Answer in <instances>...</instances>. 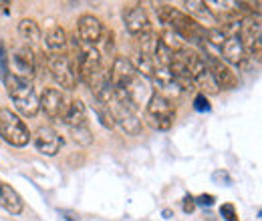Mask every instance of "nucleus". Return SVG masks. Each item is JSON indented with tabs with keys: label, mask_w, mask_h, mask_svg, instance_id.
Masks as SVG:
<instances>
[{
	"label": "nucleus",
	"mask_w": 262,
	"mask_h": 221,
	"mask_svg": "<svg viewBox=\"0 0 262 221\" xmlns=\"http://www.w3.org/2000/svg\"><path fill=\"white\" fill-rule=\"evenodd\" d=\"M156 12H158L160 22L167 24L169 31L173 34H180L184 40H188V42H202L204 40L206 29L202 24H198L190 14L178 10L169 4H156Z\"/></svg>",
	"instance_id": "nucleus-1"
},
{
	"label": "nucleus",
	"mask_w": 262,
	"mask_h": 221,
	"mask_svg": "<svg viewBox=\"0 0 262 221\" xmlns=\"http://www.w3.org/2000/svg\"><path fill=\"white\" fill-rule=\"evenodd\" d=\"M4 83H6V89H8V96L12 99L14 107L25 115V117H34L40 109L38 105V96L34 93L31 81H25L16 75H6L4 77Z\"/></svg>",
	"instance_id": "nucleus-2"
},
{
	"label": "nucleus",
	"mask_w": 262,
	"mask_h": 221,
	"mask_svg": "<svg viewBox=\"0 0 262 221\" xmlns=\"http://www.w3.org/2000/svg\"><path fill=\"white\" fill-rule=\"evenodd\" d=\"M176 119V107L167 96L154 93L145 103V121L158 131H169Z\"/></svg>",
	"instance_id": "nucleus-3"
},
{
	"label": "nucleus",
	"mask_w": 262,
	"mask_h": 221,
	"mask_svg": "<svg viewBox=\"0 0 262 221\" xmlns=\"http://www.w3.org/2000/svg\"><path fill=\"white\" fill-rule=\"evenodd\" d=\"M0 137L12 147H25L31 141L29 127L10 109H0Z\"/></svg>",
	"instance_id": "nucleus-4"
},
{
	"label": "nucleus",
	"mask_w": 262,
	"mask_h": 221,
	"mask_svg": "<svg viewBox=\"0 0 262 221\" xmlns=\"http://www.w3.org/2000/svg\"><path fill=\"white\" fill-rule=\"evenodd\" d=\"M77 46V61L73 63V68H75V75L79 81L83 83H91V79L101 72V55L95 46H89V44H75Z\"/></svg>",
	"instance_id": "nucleus-5"
},
{
	"label": "nucleus",
	"mask_w": 262,
	"mask_h": 221,
	"mask_svg": "<svg viewBox=\"0 0 262 221\" xmlns=\"http://www.w3.org/2000/svg\"><path fill=\"white\" fill-rule=\"evenodd\" d=\"M109 81H111L113 89L121 91V93H129L131 89L141 85V77L135 70V64L125 57H115L111 72H109Z\"/></svg>",
	"instance_id": "nucleus-6"
},
{
	"label": "nucleus",
	"mask_w": 262,
	"mask_h": 221,
	"mask_svg": "<svg viewBox=\"0 0 262 221\" xmlns=\"http://www.w3.org/2000/svg\"><path fill=\"white\" fill-rule=\"evenodd\" d=\"M49 70L53 75V79L57 81V85H61V89L67 91H73L77 87V75H75V68H73V61L67 57L65 53H51L49 59Z\"/></svg>",
	"instance_id": "nucleus-7"
},
{
	"label": "nucleus",
	"mask_w": 262,
	"mask_h": 221,
	"mask_svg": "<svg viewBox=\"0 0 262 221\" xmlns=\"http://www.w3.org/2000/svg\"><path fill=\"white\" fill-rule=\"evenodd\" d=\"M236 36H238L240 44L244 46L246 55H252L260 61V20L254 16L240 18Z\"/></svg>",
	"instance_id": "nucleus-8"
},
{
	"label": "nucleus",
	"mask_w": 262,
	"mask_h": 221,
	"mask_svg": "<svg viewBox=\"0 0 262 221\" xmlns=\"http://www.w3.org/2000/svg\"><path fill=\"white\" fill-rule=\"evenodd\" d=\"M204 61L208 64V70H210L212 79L216 81L218 89H228V91L230 89H236L238 79H236V75L232 72V68H230L222 59H218V57H214V55H208Z\"/></svg>",
	"instance_id": "nucleus-9"
},
{
	"label": "nucleus",
	"mask_w": 262,
	"mask_h": 221,
	"mask_svg": "<svg viewBox=\"0 0 262 221\" xmlns=\"http://www.w3.org/2000/svg\"><path fill=\"white\" fill-rule=\"evenodd\" d=\"M34 147L38 149V153H42L47 157H55L61 151V147H63V139H61V135L55 129L40 127L34 133Z\"/></svg>",
	"instance_id": "nucleus-10"
},
{
	"label": "nucleus",
	"mask_w": 262,
	"mask_h": 221,
	"mask_svg": "<svg viewBox=\"0 0 262 221\" xmlns=\"http://www.w3.org/2000/svg\"><path fill=\"white\" fill-rule=\"evenodd\" d=\"M77 34H79V42L95 46L103 36V24L93 14H83L77 22Z\"/></svg>",
	"instance_id": "nucleus-11"
},
{
	"label": "nucleus",
	"mask_w": 262,
	"mask_h": 221,
	"mask_svg": "<svg viewBox=\"0 0 262 221\" xmlns=\"http://www.w3.org/2000/svg\"><path fill=\"white\" fill-rule=\"evenodd\" d=\"M38 105L47 113L49 119H63V115H65V95L59 89H45Z\"/></svg>",
	"instance_id": "nucleus-12"
},
{
	"label": "nucleus",
	"mask_w": 262,
	"mask_h": 221,
	"mask_svg": "<svg viewBox=\"0 0 262 221\" xmlns=\"http://www.w3.org/2000/svg\"><path fill=\"white\" fill-rule=\"evenodd\" d=\"M12 61H14V66H16V70H18L16 77H20V79H25V81L33 79L34 72H36V57H34V53L29 46L16 48Z\"/></svg>",
	"instance_id": "nucleus-13"
},
{
	"label": "nucleus",
	"mask_w": 262,
	"mask_h": 221,
	"mask_svg": "<svg viewBox=\"0 0 262 221\" xmlns=\"http://www.w3.org/2000/svg\"><path fill=\"white\" fill-rule=\"evenodd\" d=\"M123 18H125L127 31H129L133 36H139V34H143V32L151 31V29H149V18H147V12H145L143 6H129V8L125 10Z\"/></svg>",
	"instance_id": "nucleus-14"
},
{
	"label": "nucleus",
	"mask_w": 262,
	"mask_h": 221,
	"mask_svg": "<svg viewBox=\"0 0 262 221\" xmlns=\"http://www.w3.org/2000/svg\"><path fill=\"white\" fill-rule=\"evenodd\" d=\"M151 81H154V85L162 91L160 95H182L184 91L180 89V85H178V81H176V77L171 75V70H169V66H158L156 70H154V75H151Z\"/></svg>",
	"instance_id": "nucleus-15"
},
{
	"label": "nucleus",
	"mask_w": 262,
	"mask_h": 221,
	"mask_svg": "<svg viewBox=\"0 0 262 221\" xmlns=\"http://www.w3.org/2000/svg\"><path fill=\"white\" fill-rule=\"evenodd\" d=\"M218 57H222V61H226L230 64L242 66L248 55H246L244 46L240 44L238 36L236 34H228L226 40H224V44H222V48H220V53H218Z\"/></svg>",
	"instance_id": "nucleus-16"
},
{
	"label": "nucleus",
	"mask_w": 262,
	"mask_h": 221,
	"mask_svg": "<svg viewBox=\"0 0 262 221\" xmlns=\"http://www.w3.org/2000/svg\"><path fill=\"white\" fill-rule=\"evenodd\" d=\"M0 207L4 211H8L10 215H20L25 209V203L20 199V195L6 183H0Z\"/></svg>",
	"instance_id": "nucleus-17"
},
{
	"label": "nucleus",
	"mask_w": 262,
	"mask_h": 221,
	"mask_svg": "<svg viewBox=\"0 0 262 221\" xmlns=\"http://www.w3.org/2000/svg\"><path fill=\"white\" fill-rule=\"evenodd\" d=\"M63 121H65L71 129L85 125V121H87V109H85V103L79 101V99H77V101H71V105H67Z\"/></svg>",
	"instance_id": "nucleus-18"
},
{
	"label": "nucleus",
	"mask_w": 262,
	"mask_h": 221,
	"mask_svg": "<svg viewBox=\"0 0 262 221\" xmlns=\"http://www.w3.org/2000/svg\"><path fill=\"white\" fill-rule=\"evenodd\" d=\"M47 46L51 53H63L67 46V32L61 27H55L47 32Z\"/></svg>",
	"instance_id": "nucleus-19"
},
{
	"label": "nucleus",
	"mask_w": 262,
	"mask_h": 221,
	"mask_svg": "<svg viewBox=\"0 0 262 221\" xmlns=\"http://www.w3.org/2000/svg\"><path fill=\"white\" fill-rule=\"evenodd\" d=\"M18 32L29 42H38L40 40V29H38V24L34 22L33 18H23L18 22Z\"/></svg>",
	"instance_id": "nucleus-20"
},
{
	"label": "nucleus",
	"mask_w": 262,
	"mask_h": 221,
	"mask_svg": "<svg viewBox=\"0 0 262 221\" xmlns=\"http://www.w3.org/2000/svg\"><path fill=\"white\" fill-rule=\"evenodd\" d=\"M71 135H73V141L79 143V145H83V147H87V145L93 143V133H91V129L87 125L71 129Z\"/></svg>",
	"instance_id": "nucleus-21"
},
{
	"label": "nucleus",
	"mask_w": 262,
	"mask_h": 221,
	"mask_svg": "<svg viewBox=\"0 0 262 221\" xmlns=\"http://www.w3.org/2000/svg\"><path fill=\"white\" fill-rule=\"evenodd\" d=\"M95 113H97L99 121H101V125L107 127V129H113L115 127V117H113V111H111V107H107V105H95Z\"/></svg>",
	"instance_id": "nucleus-22"
},
{
	"label": "nucleus",
	"mask_w": 262,
	"mask_h": 221,
	"mask_svg": "<svg viewBox=\"0 0 262 221\" xmlns=\"http://www.w3.org/2000/svg\"><path fill=\"white\" fill-rule=\"evenodd\" d=\"M184 6L188 8V12L196 14V16H202V18H212L210 16V10L206 6V2H198V0H190V2H184Z\"/></svg>",
	"instance_id": "nucleus-23"
},
{
	"label": "nucleus",
	"mask_w": 262,
	"mask_h": 221,
	"mask_svg": "<svg viewBox=\"0 0 262 221\" xmlns=\"http://www.w3.org/2000/svg\"><path fill=\"white\" fill-rule=\"evenodd\" d=\"M220 217L226 221H238V213H236V207L232 203H224L220 207Z\"/></svg>",
	"instance_id": "nucleus-24"
},
{
	"label": "nucleus",
	"mask_w": 262,
	"mask_h": 221,
	"mask_svg": "<svg viewBox=\"0 0 262 221\" xmlns=\"http://www.w3.org/2000/svg\"><path fill=\"white\" fill-rule=\"evenodd\" d=\"M8 75V57H6V46L0 42V77L4 79Z\"/></svg>",
	"instance_id": "nucleus-25"
},
{
	"label": "nucleus",
	"mask_w": 262,
	"mask_h": 221,
	"mask_svg": "<svg viewBox=\"0 0 262 221\" xmlns=\"http://www.w3.org/2000/svg\"><path fill=\"white\" fill-rule=\"evenodd\" d=\"M194 109L200 111V113H208V111H210V103H208L206 95H198L196 99H194Z\"/></svg>",
	"instance_id": "nucleus-26"
},
{
	"label": "nucleus",
	"mask_w": 262,
	"mask_h": 221,
	"mask_svg": "<svg viewBox=\"0 0 262 221\" xmlns=\"http://www.w3.org/2000/svg\"><path fill=\"white\" fill-rule=\"evenodd\" d=\"M194 199H196V205H202V207H212V205H214V201H216V197H214V195H210V193H204V195L194 197Z\"/></svg>",
	"instance_id": "nucleus-27"
},
{
	"label": "nucleus",
	"mask_w": 262,
	"mask_h": 221,
	"mask_svg": "<svg viewBox=\"0 0 262 221\" xmlns=\"http://www.w3.org/2000/svg\"><path fill=\"white\" fill-rule=\"evenodd\" d=\"M184 213H194V209H196L198 205H196V199L192 197V195H186L184 197Z\"/></svg>",
	"instance_id": "nucleus-28"
},
{
	"label": "nucleus",
	"mask_w": 262,
	"mask_h": 221,
	"mask_svg": "<svg viewBox=\"0 0 262 221\" xmlns=\"http://www.w3.org/2000/svg\"><path fill=\"white\" fill-rule=\"evenodd\" d=\"M212 177H214V181H224L226 185H232V179H230V175L226 171H216Z\"/></svg>",
	"instance_id": "nucleus-29"
},
{
	"label": "nucleus",
	"mask_w": 262,
	"mask_h": 221,
	"mask_svg": "<svg viewBox=\"0 0 262 221\" xmlns=\"http://www.w3.org/2000/svg\"><path fill=\"white\" fill-rule=\"evenodd\" d=\"M59 213H61V217H65V221H81L79 219V213H75L71 209H61Z\"/></svg>",
	"instance_id": "nucleus-30"
}]
</instances>
